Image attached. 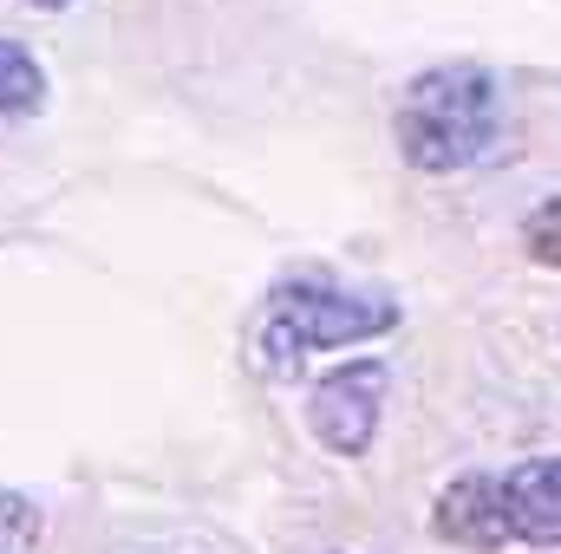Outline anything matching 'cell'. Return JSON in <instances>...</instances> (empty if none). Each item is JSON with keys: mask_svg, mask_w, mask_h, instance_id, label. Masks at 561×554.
<instances>
[{"mask_svg": "<svg viewBox=\"0 0 561 554\" xmlns=\"http://www.w3.org/2000/svg\"><path fill=\"white\" fill-rule=\"evenodd\" d=\"M46 105V72L20 39H0V125L33 118Z\"/></svg>", "mask_w": 561, "mask_h": 554, "instance_id": "obj_6", "label": "cell"}, {"mask_svg": "<svg viewBox=\"0 0 561 554\" xmlns=\"http://www.w3.org/2000/svg\"><path fill=\"white\" fill-rule=\"evenodd\" d=\"M503 522H510V542L561 549V457L516 463L503 476Z\"/></svg>", "mask_w": 561, "mask_h": 554, "instance_id": "obj_5", "label": "cell"}, {"mask_svg": "<svg viewBox=\"0 0 561 554\" xmlns=\"http://www.w3.org/2000/svg\"><path fill=\"white\" fill-rule=\"evenodd\" d=\"M392 131L412 170H431V176L470 170L503 138V92L483 66H431L399 92Z\"/></svg>", "mask_w": 561, "mask_h": 554, "instance_id": "obj_1", "label": "cell"}, {"mask_svg": "<svg viewBox=\"0 0 561 554\" xmlns=\"http://www.w3.org/2000/svg\"><path fill=\"white\" fill-rule=\"evenodd\" d=\"M523 249H529L542 268H561V196H549L542 209H529V222H523Z\"/></svg>", "mask_w": 561, "mask_h": 554, "instance_id": "obj_7", "label": "cell"}, {"mask_svg": "<svg viewBox=\"0 0 561 554\" xmlns=\"http://www.w3.org/2000/svg\"><path fill=\"white\" fill-rule=\"evenodd\" d=\"M392 326H399V307L392 300L333 293V287H287V293H275V313H268L262 346L275 359H300V353H333V346L379 339Z\"/></svg>", "mask_w": 561, "mask_h": 554, "instance_id": "obj_2", "label": "cell"}, {"mask_svg": "<svg viewBox=\"0 0 561 554\" xmlns=\"http://www.w3.org/2000/svg\"><path fill=\"white\" fill-rule=\"evenodd\" d=\"M26 7H72V0H26Z\"/></svg>", "mask_w": 561, "mask_h": 554, "instance_id": "obj_8", "label": "cell"}, {"mask_svg": "<svg viewBox=\"0 0 561 554\" xmlns=\"http://www.w3.org/2000/svg\"><path fill=\"white\" fill-rule=\"evenodd\" d=\"M431 535L450 542V549L470 554H496L510 542V522H503V476H457L437 509H431Z\"/></svg>", "mask_w": 561, "mask_h": 554, "instance_id": "obj_4", "label": "cell"}, {"mask_svg": "<svg viewBox=\"0 0 561 554\" xmlns=\"http://www.w3.org/2000/svg\"><path fill=\"white\" fill-rule=\"evenodd\" d=\"M386 392H392V366L386 359H346L333 366L313 399H307V424L333 457H366L386 417Z\"/></svg>", "mask_w": 561, "mask_h": 554, "instance_id": "obj_3", "label": "cell"}]
</instances>
